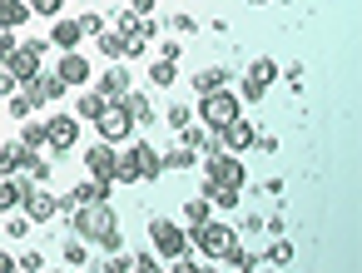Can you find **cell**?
Here are the masks:
<instances>
[{
  "label": "cell",
  "instance_id": "6da1fadb",
  "mask_svg": "<svg viewBox=\"0 0 362 273\" xmlns=\"http://www.w3.org/2000/svg\"><path fill=\"white\" fill-rule=\"evenodd\" d=\"M70 228H75V238H85V243H100V248H119V219H115V209H110V199H100V204H80L75 214H70Z\"/></svg>",
  "mask_w": 362,
  "mask_h": 273
},
{
  "label": "cell",
  "instance_id": "7a4b0ae2",
  "mask_svg": "<svg viewBox=\"0 0 362 273\" xmlns=\"http://www.w3.org/2000/svg\"><path fill=\"white\" fill-rule=\"evenodd\" d=\"M159 174H164V159L154 154V144H149V139H134V144L119 154L115 184H134V179H139V184H154Z\"/></svg>",
  "mask_w": 362,
  "mask_h": 273
},
{
  "label": "cell",
  "instance_id": "3957f363",
  "mask_svg": "<svg viewBox=\"0 0 362 273\" xmlns=\"http://www.w3.org/2000/svg\"><path fill=\"white\" fill-rule=\"evenodd\" d=\"M194 115H199V124L204 129H228L233 120H243V100L233 95V90H214V95H199V105H194Z\"/></svg>",
  "mask_w": 362,
  "mask_h": 273
},
{
  "label": "cell",
  "instance_id": "277c9868",
  "mask_svg": "<svg viewBox=\"0 0 362 273\" xmlns=\"http://www.w3.org/2000/svg\"><path fill=\"white\" fill-rule=\"evenodd\" d=\"M189 248H199V258H209V263H218V258H228V253L238 248V233H233L228 223H218V219H209V223H199V228H189Z\"/></svg>",
  "mask_w": 362,
  "mask_h": 273
},
{
  "label": "cell",
  "instance_id": "5b68a950",
  "mask_svg": "<svg viewBox=\"0 0 362 273\" xmlns=\"http://www.w3.org/2000/svg\"><path fill=\"white\" fill-rule=\"evenodd\" d=\"M149 243H154V258H184L189 253V228L174 223V219H149Z\"/></svg>",
  "mask_w": 362,
  "mask_h": 273
},
{
  "label": "cell",
  "instance_id": "8992f818",
  "mask_svg": "<svg viewBox=\"0 0 362 273\" xmlns=\"http://www.w3.org/2000/svg\"><path fill=\"white\" fill-rule=\"evenodd\" d=\"M40 55H45V45H40V40H25V45H16L0 65H6V75H11L16 85H25V80L40 75Z\"/></svg>",
  "mask_w": 362,
  "mask_h": 273
},
{
  "label": "cell",
  "instance_id": "52a82bcc",
  "mask_svg": "<svg viewBox=\"0 0 362 273\" xmlns=\"http://www.w3.org/2000/svg\"><path fill=\"white\" fill-rule=\"evenodd\" d=\"M95 129H100V139H105V144H119V139H129V134H134V120H129L124 100H110V105H105V115L95 120Z\"/></svg>",
  "mask_w": 362,
  "mask_h": 273
},
{
  "label": "cell",
  "instance_id": "ba28073f",
  "mask_svg": "<svg viewBox=\"0 0 362 273\" xmlns=\"http://www.w3.org/2000/svg\"><path fill=\"white\" fill-rule=\"evenodd\" d=\"M204 179H209V184H228V189H243V184H248V174H243L238 154H223V149L204 159Z\"/></svg>",
  "mask_w": 362,
  "mask_h": 273
},
{
  "label": "cell",
  "instance_id": "9c48e42d",
  "mask_svg": "<svg viewBox=\"0 0 362 273\" xmlns=\"http://www.w3.org/2000/svg\"><path fill=\"white\" fill-rule=\"evenodd\" d=\"M273 80H278V60L258 55V60L248 65V75H243V90H238V100H263Z\"/></svg>",
  "mask_w": 362,
  "mask_h": 273
},
{
  "label": "cell",
  "instance_id": "30bf717a",
  "mask_svg": "<svg viewBox=\"0 0 362 273\" xmlns=\"http://www.w3.org/2000/svg\"><path fill=\"white\" fill-rule=\"evenodd\" d=\"M90 75H95V65H90L80 50H65V55L55 60V80H60L65 90H80V85H90Z\"/></svg>",
  "mask_w": 362,
  "mask_h": 273
},
{
  "label": "cell",
  "instance_id": "8fae6325",
  "mask_svg": "<svg viewBox=\"0 0 362 273\" xmlns=\"http://www.w3.org/2000/svg\"><path fill=\"white\" fill-rule=\"evenodd\" d=\"M75 139H80V120H75V115H50V120H45V144H50L55 154H65Z\"/></svg>",
  "mask_w": 362,
  "mask_h": 273
},
{
  "label": "cell",
  "instance_id": "7c38bea8",
  "mask_svg": "<svg viewBox=\"0 0 362 273\" xmlns=\"http://www.w3.org/2000/svg\"><path fill=\"white\" fill-rule=\"evenodd\" d=\"M21 95H25V100H30V110H35V105H55V100H65V85L55 80V70H50V75L40 70L35 80H25V90H21Z\"/></svg>",
  "mask_w": 362,
  "mask_h": 273
},
{
  "label": "cell",
  "instance_id": "4fadbf2b",
  "mask_svg": "<svg viewBox=\"0 0 362 273\" xmlns=\"http://www.w3.org/2000/svg\"><path fill=\"white\" fill-rule=\"evenodd\" d=\"M85 169H90L95 179H115V169H119V149L105 144V139H95V144L85 149Z\"/></svg>",
  "mask_w": 362,
  "mask_h": 273
},
{
  "label": "cell",
  "instance_id": "5bb4252c",
  "mask_svg": "<svg viewBox=\"0 0 362 273\" xmlns=\"http://www.w3.org/2000/svg\"><path fill=\"white\" fill-rule=\"evenodd\" d=\"M253 144H258V134H253L248 120H233L228 129H218V149H223V154H243V149H253Z\"/></svg>",
  "mask_w": 362,
  "mask_h": 273
},
{
  "label": "cell",
  "instance_id": "9a60e30c",
  "mask_svg": "<svg viewBox=\"0 0 362 273\" xmlns=\"http://www.w3.org/2000/svg\"><path fill=\"white\" fill-rule=\"evenodd\" d=\"M21 209H25V219H30V223H55V214H60V199H55V194H45V189H30Z\"/></svg>",
  "mask_w": 362,
  "mask_h": 273
},
{
  "label": "cell",
  "instance_id": "2e32d148",
  "mask_svg": "<svg viewBox=\"0 0 362 273\" xmlns=\"http://www.w3.org/2000/svg\"><path fill=\"white\" fill-rule=\"evenodd\" d=\"M30 189H35V184H30L25 174H0V214H11V209H21Z\"/></svg>",
  "mask_w": 362,
  "mask_h": 273
},
{
  "label": "cell",
  "instance_id": "e0dca14e",
  "mask_svg": "<svg viewBox=\"0 0 362 273\" xmlns=\"http://www.w3.org/2000/svg\"><path fill=\"white\" fill-rule=\"evenodd\" d=\"M179 144H184V149H194L199 159L218 154V134H214V129H204V124H189V129H179Z\"/></svg>",
  "mask_w": 362,
  "mask_h": 273
},
{
  "label": "cell",
  "instance_id": "ac0fdd59",
  "mask_svg": "<svg viewBox=\"0 0 362 273\" xmlns=\"http://www.w3.org/2000/svg\"><path fill=\"white\" fill-rule=\"evenodd\" d=\"M95 90H100L105 100H124V95H129V70H124V60H119V65H110V70L100 75V85H95Z\"/></svg>",
  "mask_w": 362,
  "mask_h": 273
},
{
  "label": "cell",
  "instance_id": "d6986e66",
  "mask_svg": "<svg viewBox=\"0 0 362 273\" xmlns=\"http://www.w3.org/2000/svg\"><path fill=\"white\" fill-rule=\"evenodd\" d=\"M199 199H209V209H238L243 189H228V184H209V179H204V194H199Z\"/></svg>",
  "mask_w": 362,
  "mask_h": 273
},
{
  "label": "cell",
  "instance_id": "ffe728a7",
  "mask_svg": "<svg viewBox=\"0 0 362 273\" xmlns=\"http://www.w3.org/2000/svg\"><path fill=\"white\" fill-rule=\"evenodd\" d=\"M30 21V0H0V30H16V25H25Z\"/></svg>",
  "mask_w": 362,
  "mask_h": 273
},
{
  "label": "cell",
  "instance_id": "44dd1931",
  "mask_svg": "<svg viewBox=\"0 0 362 273\" xmlns=\"http://www.w3.org/2000/svg\"><path fill=\"white\" fill-rule=\"evenodd\" d=\"M30 154H35V149H25L21 139H11L6 149H0V174H21V169L30 164Z\"/></svg>",
  "mask_w": 362,
  "mask_h": 273
},
{
  "label": "cell",
  "instance_id": "7402d4cb",
  "mask_svg": "<svg viewBox=\"0 0 362 273\" xmlns=\"http://www.w3.org/2000/svg\"><path fill=\"white\" fill-rule=\"evenodd\" d=\"M50 40H55L60 50H75V45L85 40V30H80V21H55V25H50Z\"/></svg>",
  "mask_w": 362,
  "mask_h": 273
},
{
  "label": "cell",
  "instance_id": "603a6c76",
  "mask_svg": "<svg viewBox=\"0 0 362 273\" xmlns=\"http://www.w3.org/2000/svg\"><path fill=\"white\" fill-rule=\"evenodd\" d=\"M95 40H100V50H105L110 60H129V45H124V35H119V30H100Z\"/></svg>",
  "mask_w": 362,
  "mask_h": 273
},
{
  "label": "cell",
  "instance_id": "cb8c5ba5",
  "mask_svg": "<svg viewBox=\"0 0 362 273\" xmlns=\"http://www.w3.org/2000/svg\"><path fill=\"white\" fill-rule=\"evenodd\" d=\"M105 105H110V100H105L100 90H90V95L75 105V120H100V115H105Z\"/></svg>",
  "mask_w": 362,
  "mask_h": 273
},
{
  "label": "cell",
  "instance_id": "d4e9b609",
  "mask_svg": "<svg viewBox=\"0 0 362 273\" xmlns=\"http://www.w3.org/2000/svg\"><path fill=\"white\" fill-rule=\"evenodd\" d=\"M179 80V60H154L149 65V85H174Z\"/></svg>",
  "mask_w": 362,
  "mask_h": 273
},
{
  "label": "cell",
  "instance_id": "484cf974",
  "mask_svg": "<svg viewBox=\"0 0 362 273\" xmlns=\"http://www.w3.org/2000/svg\"><path fill=\"white\" fill-rule=\"evenodd\" d=\"M209 214H214V209H209V199H189V204H184V228L209 223Z\"/></svg>",
  "mask_w": 362,
  "mask_h": 273
},
{
  "label": "cell",
  "instance_id": "4316f807",
  "mask_svg": "<svg viewBox=\"0 0 362 273\" xmlns=\"http://www.w3.org/2000/svg\"><path fill=\"white\" fill-rule=\"evenodd\" d=\"M223 80H228L223 70H199V75H194V90H199V95H214V90H223Z\"/></svg>",
  "mask_w": 362,
  "mask_h": 273
},
{
  "label": "cell",
  "instance_id": "83f0119b",
  "mask_svg": "<svg viewBox=\"0 0 362 273\" xmlns=\"http://www.w3.org/2000/svg\"><path fill=\"white\" fill-rule=\"evenodd\" d=\"M60 263H65V268H85V263H90L85 238H70V243H65V253H60Z\"/></svg>",
  "mask_w": 362,
  "mask_h": 273
},
{
  "label": "cell",
  "instance_id": "f1b7e54d",
  "mask_svg": "<svg viewBox=\"0 0 362 273\" xmlns=\"http://www.w3.org/2000/svg\"><path fill=\"white\" fill-rule=\"evenodd\" d=\"M194 159H199V154H194V149H184V144H174V149H169V154H164V169H189V164H194Z\"/></svg>",
  "mask_w": 362,
  "mask_h": 273
},
{
  "label": "cell",
  "instance_id": "f546056e",
  "mask_svg": "<svg viewBox=\"0 0 362 273\" xmlns=\"http://www.w3.org/2000/svg\"><path fill=\"white\" fill-rule=\"evenodd\" d=\"M21 144H25V149H40V144H45V124H40V120H30V124L21 129Z\"/></svg>",
  "mask_w": 362,
  "mask_h": 273
},
{
  "label": "cell",
  "instance_id": "4dcf8cb0",
  "mask_svg": "<svg viewBox=\"0 0 362 273\" xmlns=\"http://www.w3.org/2000/svg\"><path fill=\"white\" fill-rule=\"evenodd\" d=\"M21 174H25L30 184H40V179H50V159H40V154H30V164H25Z\"/></svg>",
  "mask_w": 362,
  "mask_h": 273
},
{
  "label": "cell",
  "instance_id": "1f68e13d",
  "mask_svg": "<svg viewBox=\"0 0 362 273\" xmlns=\"http://www.w3.org/2000/svg\"><path fill=\"white\" fill-rule=\"evenodd\" d=\"M25 233H30V219H25V214H16V209H11V219H6V238H11V243H16V238H25Z\"/></svg>",
  "mask_w": 362,
  "mask_h": 273
},
{
  "label": "cell",
  "instance_id": "d6a6232c",
  "mask_svg": "<svg viewBox=\"0 0 362 273\" xmlns=\"http://www.w3.org/2000/svg\"><path fill=\"white\" fill-rule=\"evenodd\" d=\"M268 263H273V268H288V263H293V243H288V238H278V243L268 248Z\"/></svg>",
  "mask_w": 362,
  "mask_h": 273
},
{
  "label": "cell",
  "instance_id": "836d02e7",
  "mask_svg": "<svg viewBox=\"0 0 362 273\" xmlns=\"http://www.w3.org/2000/svg\"><path fill=\"white\" fill-rule=\"evenodd\" d=\"M169 124H174V134L189 129V124H194V110H189V105H169Z\"/></svg>",
  "mask_w": 362,
  "mask_h": 273
},
{
  "label": "cell",
  "instance_id": "e575fe53",
  "mask_svg": "<svg viewBox=\"0 0 362 273\" xmlns=\"http://www.w3.org/2000/svg\"><path fill=\"white\" fill-rule=\"evenodd\" d=\"M129 263H134V258H129V253H119V248H115V253H110V258H105V273H129Z\"/></svg>",
  "mask_w": 362,
  "mask_h": 273
},
{
  "label": "cell",
  "instance_id": "d590c367",
  "mask_svg": "<svg viewBox=\"0 0 362 273\" xmlns=\"http://www.w3.org/2000/svg\"><path fill=\"white\" fill-rule=\"evenodd\" d=\"M16 263H21V273H40V268H45V253H35V248H30V253H25V258H16Z\"/></svg>",
  "mask_w": 362,
  "mask_h": 273
},
{
  "label": "cell",
  "instance_id": "8d00e7d4",
  "mask_svg": "<svg viewBox=\"0 0 362 273\" xmlns=\"http://www.w3.org/2000/svg\"><path fill=\"white\" fill-rule=\"evenodd\" d=\"M80 30H85V35H100V30H105V16H95V11L80 16Z\"/></svg>",
  "mask_w": 362,
  "mask_h": 273
},
{
  "label": "cell",
  "instance_id": "74e56055",
  "mask_svg": "<svg viewBox=\"0 0 362 273\" xmlns=\"http://www.w3.org/2000/svg\"><path fill=\"white\" fill-rule=\"evenodd\" d=\"M6 110H11V120H25V115H30V100H25V95H16Z\"/></svg>",
  "mask_w": 362,
  "mask_h": 273
},
{
  "label": "cell",
  "instance_id": "f35d334b",
  "mask_svg": "<svg viewBox=\"0 0 362 273\" xmlns=\"http://www.w3.org/2000/svg\"><path fill=\"white\" fill-rule=\"evenodd\" d=\"M129 273H164V268H159V258H134Z\"/></svg>",
  "mask_w": 362,
  "mask_h": 273
},
{
  "label": "cell",
  "instance_id": "ab89813d",
  "mask_svg": "<svg viewBox=\"0 0 362 273\" xmlns=\"http://www.w3.org/2000/svg\"><path fill=\"white\" fill-rule=\"evenodd\" d=\"M194 268H199V263H194V258L184 253V258H174V268H169V273H194Z\"/></svg>",
  "mask_w": 362,
  "mask_h": 273
},
{
  "label": "cell",
  "instance_id": "60d3db41",
  "mask_svg": "<svg viewBox=\"0 0 362 273\" xmlns=\"http://www.w3.org/2000/svg\"><path fill=\"white\" fill-rule=\"evenodd\" d=\"M124 11H134V16H149V11H154V0H129Z\"/></svg>",
  "mask_w": 362,
  "mask_h": 273
},
{
  "label": "cell",
  "instance_id": "b9f144b4",
  "mask_svg": "<svg viewBox=\"0 0 362 273\" xmlns=\"http://www.w3.org/2000/svg\"><path fill=\"white\" fill-rule=\"evenodd\" d=\"M194 273H218V263H199V268H194Z\"/></svg>",
  "mask_w": 362,
  "mask_h": 273
},
{
  "label": "cell",
  "instance_id": "7bdbcfd3",
  "mask_svg": "<svg viewBox=\"0 0 362 273\" xmlns=\"http://www.w3.org/2000/svg\"><path fill=\"white\" fill-rule=\"evenodd\" d=\"M40 273H65V268H40Z\"/></svg>",
  "mask_w": 362,
  "mask_h": 273
},
{
  "label": "cell",
  "instance_id": "ee69618b",
  "mask_svg": "<svg viewBox=\"0 0 362 273\" xmlns=\"http://www.w3.org/2000/svg\"><path fill=\"white\" fill-rule=\"evenodd\" d=\"M248 6H263V0H248Z\"/></svg>",
  "mask_w": 362,
  "mask_h": 273
},
{
  "label": "cell",
  "instance_id": "f6af8a7d",
  "mask_svg": "<svg viewBox=\"0 0 362 273\" xmlns=\"http://www.w3.org/2000/svg\"><path fill=\"white\" fill-rule=\"evenodd\" d=\"M268 273H273V268H268Z\"/></svg>",
  "mask_w": 362,
  "mask_h": 273
}]
</instances>
